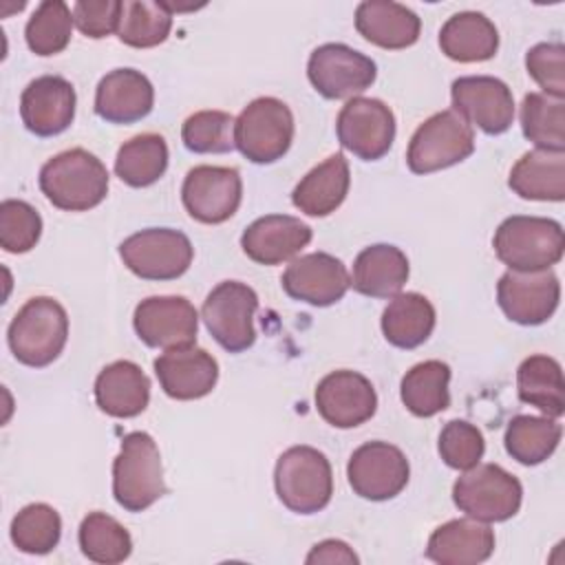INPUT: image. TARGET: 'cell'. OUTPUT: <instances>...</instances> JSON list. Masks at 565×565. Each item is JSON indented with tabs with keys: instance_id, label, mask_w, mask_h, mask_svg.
I'll use <instances>...</instances> for the list:
<instances>
[{
	"instance_id": "16",
	"label": "cell",
	"mask_w": 565,
	"mask_h": 565,
	"mask_svg": "<svg viewBox=\"0 0 565 565\" xmlns=\"http://www.w3.org/2000/svg\"><path fill=\"white\" fill-rule=\"evenodd\" d=\"M561 300V282L550 269L505 271L497 282V302L516 324L534 327L550 320Z\"/></svg>"
},
{
	"instance_id": "17",
	"label": "cell",
	"mask_w": 565,
	"mask_h": 565,
	"mask_svg": "<svg viewBox=\"0 0 565 565\" xmlns=\"http://www.w3.org/2000/svg\"><path fill=\"white\" fill-rule=\"evenodd\" d=\"M452 110L486 135H501L512 126L514 97L505 82L492 75H468L452 82Z\"/></svg>"
},
{
	"instance_id": "32",
	"label": "cell",
	"mask_w": 565,
	"mask_h": 565,
	"mask_svg": "<svg viewBox=\"0 0 565 565\" xmlns=\"http://www.w3.org/2000/svg\"><path fill=\"white\" fill-rule=\"evenodd\" d=\"M519 399L556 419L565 413V380L561 364L550 355H530L516 369Z\"/></svg>"
},
{
	"instance_id": "34",
	"label": "cell",
	"mask_w": 565,
	"mask_h": 565,
	"mask_svg": "<svg viewBox=\"0 0 565 565\" xmlns=\"http://www.w3.org/2000/svg\"><path fill=\"white\" fill-rule=\"evenodd\" d=\"M168 168V143L161 135L143 132L117 150L115 174L130 188L152 185Z\"/></svg>"
},
{
	"instance_id": "11",
	"label": "cell",
	"mask_w": 565,
	"mask_h": 565,
	"mask_svg": "<svg viewBox=\"0 0 565 565\" xmlns=\"http://www.w3.org/2000/svg\"><path fill=\"white\" fill-rule=\"evenodd\" d=\"M307 77L327 99H347L364 93L377 77L375 62L340 42H329L309 55Z\"/></svg>"
},
{
	"instance_id": "10",
	"label": "cell",
	"mask_w": 565,
	"mask_h": 565,
	"mask_svg": "<svg viewBox=\"0 0 565 565\" xmlns=\"http://www.w3.org/2000/svg\"><path fill=\"white\" fill-rule=\"evenodd\" d=\"M258 309L256 291L238 280L218 282L201 307V318L212 338L230 353L249 349L256 340L254 313Z\"/></svg>"
},
{
	"instance_id": "21",
	"label": "cell",
	"mask_w": 565,
	"mask_h": 565,
	"mask_svg": "<svg viewBox=\"0 0 565 565\" xmlns=\"http://www.w3.org/2000/svg\"><path fill=\"white\" fill-rule=\"evenodd\" d=\"M154 375L163 393L172 399H199L212 393L218 380V364L205 349H168L154 360Z\"/></svg>"
},
{
	"instance_id": "12",
	"label": "cell",
	"mask_w": 565,
	"mask_h": 565,
	"mask_svg": "<svg viewBox=\"0 0 565 565\" xmlns=\"http://www.w3.org/2000/svg\"><path fill=\"white\" fill-rule=\"evenodd\" d=\"M347 477L358 497L388 501L406 488L411 466L397 446L388 441H366L349 457Z\"/></svg>"
},
{
	"instance_id": "19",
	"label": "cell",
	"mask_w": 565,
	"mask_h": 565,
	"mask_svg": "<svg viewBox=\"0 0 565 565\" xmlns=\"http://www.w3.org/2000/svg\"><path fill=\"white\" fill-rule=\"evenodd\" d=\"M320 417L335 428H355L369 422L377 408L373 384L358 371H333L316 388Z\"/></svg>"
},
{
	"instance_id": "26",
	"label": "cell",
	"mask_w": 565,
	"mask_h": 565,
	"mask_svg": "<svg viewBox=\"0 0 565 565\" xmlns=\"http://www.w3.org/2000/svg\"><path fill=\"white\" fill-rule=\"evenodd\" d=\"M358 33L380 49L413 46L422 31V20L415 11L391 0H366L355 9Z\"/></svg>"
},
{
	"instance_id": "2",
	"label": "cell",
	"mask_w": 565,
	"mask_h": 565,
	"mask_svg": "<svg viewBox=\"0 0 565 565\" xmlns=\"http://www.w3.org/2000/svg\"><path fill=\"white\" fill-rule=\"evenodd\" d=\"M13 358L33 369L49 366L66 347L68 316L66 309L49 296H35L13 316L7 331Z\"/></svg>"
},
{
	"instance_id": "7",
	"label": "cell",
	"mask_w": 565,
	"mask_h": 565,
	"mask_svg": "<svg viewBox=\"0 0 565 565\" xmlns=\"http://www.w3.org/2000/svg\"><path fill=\"white\" fill-rule=\"evenodd\" d=\"M475 152L472 126L452 108L430 115L413 132L406 163L413 174H430L461 163Z\"/></svg>"
},
{
	"instance_id": "18",
	"label": "cell",
	"mask_w": 565,
	"mask_h": 565,
	"mask_svg": "<svg viewBox=\"0 0 565 565\" xmlns=\"http://www.w3.org/2000/svg\"><path fill=\"white\" fill-rule=\"evenodd\" d=\"M280 282L289 298L313 307H329L344 298L351 287V276L340 258L327 252H313L294 258Z\"/></svg>"
},
{
	"instance_id": "4",
	"label": "cell",
	"mask_w": 565,
	"mask_h": 565,
	"mask_svg": "<svg viewBox=\"0 0 565 565\" xmlns=\"http://www.w3.org/2000/svg\"><path fill=\"white\" fill-rule=\"evenodd\" d=\"M492 247L497 258L514 271L550 269L563 258L565 236L554 218L508 216L494 232Z\"/></svg>"
},
{
	"instance_id": "44",
	"label": "cell",
	"mask_w": 565,
	"mask_h": 565,
	"mask_svg": "<svg viewBox=\"0 0 565 565\" xmlns=\"http://www.w3.org/2000/svg\"><path fill=\"white\" fill-rule=\"evenodd\" d=\"M525 68L545 95L565 97V46L561 42L534 44L525 53Z\"/></svg>"
},
{
	"instance_id": "29",
	"label": "cell",
	"mask_w": 565,
	"mask_h": 565,
	"mask_svg": "<svg viewBox=\"0 0 565 565\" xmlns=\"http://www.w3.org/2000/svg\"><path fill=\"white\" fill-rule=\"evenodd\" d=\"M439 49L455 62H486L499 49V31L490 18L479 11H459L450 15L439 31Z\"/></svg>"
},
{
	"instance_id": "30",
	"label": "cell",
	"mask_w": 565,
	"mask_h": 565,
	"mask_svg": "<svg viewBox=\"0 0 565 565\" xmlns=\"http://www.w3.org/2000/svg\"><path fill=\"white\" fill-rule=\"evenodd\" d=\"M508 185L527 201H563L565 199V152L530 150L510 170Z\"/></svg>"
},
{
	"instance_id": "40",
	"label": "cell",
	"mask_w": 565,
	"mask_h": 565,
	"mask_svg": "<svg viewBox=\"0 0 565 565\" xmlns=\"http://www.w3.org/2000/svg\"><path fill=\"white\" fill-rule=\"evenodd\" d=\"M13 545L24 554H49L62 536V519L46 503L24 505L9 527Z\"/></svg>"
},
{
	"instance_id": "35",
	"label": "cell",
	"mask_w": 565,
	"mask_h": 565,
	"mask_svg": "<svg viewBox=\"0 0 565 565\" xmlns=\"http://www.w3.org/2000/svg\"><path fill=\"white\" fill-rule=\"evenodd\" d=\"M561 424L547 415H516L508 422L503 444L512 459L523 466H536L552 457L561 441Z\"/></svg>"
},
{
	"instance_id": "23",
	"label": "cell",
	"mask_w": 565,
	"mask_h": 565,
	"mask_svg": "<svg viewBox=\"0 0 565 565\" xmlns=\"http://www.w3.org/2000/svg\"><path fill=\"white\" fill-rule=\"evenodd\" d=\"M311 241V227L289 214L256 218L241 236V247L258 265H280Z\"/></svg>"
},
{
	"instance_id": "27",
	"label": "cell",
	"mask_w": 565,
	"mask_h": 565,
	"mask_svg": "<svg viewBox=\"0 0 565 565\" xmlns=\"http://www.w3.org/2000/svg\"><path fill=\"white\" fill-rule=\"evenodd\" d=\"M351 172L344 154H331L309 170L291 192V203L307 216H329L349 194Z\"/></svg>"
},
{
	"instance_id": "5",
	"label": "cell",
	"mask_w": 565,
	"mask_h": 565,
	"mask_svg": "<svg viewBox=\"0 0 565 565\" xmlns=\"http://www.w3.org/2000/svg\"><path fill=\"white\" fill-rule=\"evenodd\" d=\"M274 486L278 499L291 512H320L333 494L331 463L318 448L291 446L276 461Z\"/></svg>"
},
{
	"instance_id": "46",
	"label": "cell",
	"mask_w": 565,
	"mask_h": 565,
	"mask_svg": "<svg viewBox=\"0 0 565 565\" xmlns=\"http://www.w3.org/2000/svg\"><path fill=\"white\" fill-rule=\"evenodd\" d=\"M305 563H309V565L311 563H349V565H353V563H360V558L344 541L327 539L311 547Z\"/></svg>"
},
{
	"instance_id": "24",
	"label": "cell",
	"mask_w": 565,
	"mask_h": 565,
	"mask_svg": "<svg viewBox=\"0 0 565 565\" xmlns=\"http://www.w3.org/2000/svg\"><path fill=\"white\" fill-rule=\"evenodd\" d=\"M494 532L477 519H452L439 525L426 545V558L439 565H477L492 556Z\"/></svg>"
},
{
	"instance_id": "22",
	"label": "cell",
	"mask_w": 565,
	"mask_h": 565,
	"mask_svg": "<svg viewBox=\"0 0 565 565\" xmlns=\"http://www.w3.org/2000/svg\"><path fill=\"white\" fill-rule=\"evenodd\" d=\"M154 104L150 79L135 68H115L106 73L95 90V113L108 124H135L143 119Z\"/></svg>"
},
{
	"instance_id": "36",
	"label": "cell",
	"mask_w": 565,
	"mask_h": 565,
	"mask_svg": "<svg viewBox=\"0 0 565 565\" xmlns=\"http://www.w3.org/2000/svg\"><path fill=\"white\" fill-rule=\"evenodd\" d=\"M82 554L102 565H117L132 552V539L128 530L106 512H90L79 523Z\"/></svg>"
},
{
	"instance_id": "43",
	"label": "cell",
	"mask_w": 565,
	"mask_h": 565,
	"mask_svg": "<svg viewBox=\"0 0 565 565\" xmlns=\"http://www.w3.org/2000/svg\"><path fill=\"white\" fill-rule=\"evenodd\" d=\"M437 448L446 466L455 470H468L481 461L486 441L475 424L466 419H452L441 428Z\"/></svg>"
},
{
	"instance_id": "25",
	"label": "cell",
	"mask_w": 565,
	"mask_h": 565,
	"mask_svg": "<svg viewBox=\"0 0 565 565\" xmlns=\"http://www.w3.org/2000/svg\"><path fill=\"white\" fill-rule=\"evenodd\" d=\"M95 402L99 411L110 417H137L150 402V380L139 364L117 360L99 371L95 380Z\"/></svg>"
},
{
	"instance_id": "13",
	"label": "cell",
	"mask_w": 565,
	"mask_h": 565,
	"mask_svg": "<svg viewBox=\"0 0 565 565\" xmlns=\"http://www.w3.org/2000/svg\"><path fill=\"white\" fill-rule=\"evenodd\" d=\"M335 132L342 148L358 159L377 161L393 146L395 117L382 99L353 97L338 113Z\"/></svg>"
},
{
	"instance_id": "3",
	"label": "cell",
	"mask_w": 565,
	"mask_h": 565,
	"mask_svg": "<svg viewBox=\"0 0 565 565\" xmlns=\"http://www.w3.org/2000/svg\"><path fill=\"white\" fill-rule=\"evenodd\" d=\"M166 492L161 455L154 439L143 430L128 433L113 461L115 501L128 512H143Z\"/></svg>"
},
{
	"instance_id": "38",
	"label": "cell",
	"mask_w": 565,
	"mask_h": 565,
	"mask_svg": "<svg viewBox=\"0 0 565 565\" xmlns=\"http://www.w3.org/2000/svg\"><path fill=\"white\" fill-rule=\"evenodd\" d=\"M521 130L543 150L565 152V104L545 93H527L521 104Z\"/></svg>"
},
{
	"instance_id": "1",
	"label": "cell",
	"mask_w": 565,
	"mask_h": 565,
	"mask_svg": "<svg viewBox=\"0 0 565 565\" xmlns=\"http://www.w3.org/2000/svg\"><path fill=\"white\" fill-rule=\"evenodd\" d=\"M40 190L64 212H86L106 199L108 170L88 150L71 148L42 166Z\"/></svg>"
},
{
	"instance_id": "33",
	"label": "cell",
	"mask_w": 565,
	"mask_h": 565,
	"mask_svg": "<svg viewBox=\"0 0 565 565\" xmlns=\"http://www.w3.org/2000/svg\"><path fill=\"white\" fill-rule=\"evenodd\" d=\"M450 366L441 360H426L406 371L399 397L415 417H433L450 406Z\"/></svg>"
},
{
	"instance_id": "15",
	"label": "cell",
	"mask_w": 565,
	"mask_h": 565,
	"mask_svg": "<svg viewBox=\"0 0 565 565\" xmlns=\"http://www.w3.org/2000/svg\"><path fill=\"white\" fill-rule=\"evenodd\" d=\"M132 327L152 349H181L196 342L199 313L183 296H150L135 307Z\"/></svg>"
},
{
	"instance_id": "6",
	"label": "cell",
	"mask_w": 565,
	"mask_h": 565,
	"mask_svg": "<svg viewBox=\"0 0 565 565\" xmlns=\"http://www.w3.org/2000/svg\"><path fill=\"white\" fill-rule=\"evenodd\" d=\"M521 481L499 463H477L457 477L452 486L455 505L483 523L512 519L521 508Z\"/></svg>"
},
{
	"instance_id": "14",
	"label": "cell",
	"mask_w": 565,
	"mask_h": 565,
	"mask_svg": "<svg viewBox=\"0 0 565 565\" xmlns=\"http://www.w3.org/2000/svg\"><path fill=\"white\" fill-rule=\"evenodd\" d=\"M243 199V181L236 168L196 166L181 185V201L188 214L207 225L225 223L234 216Z\"/></svg>"
},
{
	"instance_id": "31",
	"label": "cell",
	"mask_w": 565,
	"mask_h": 565,
	"mask_svg": "<svg viewBox=\"0 0 565 565\" xmlns=\"http://www.w3.org/2000/svg\"><path fill=\"white\" fill-rule=\"evenodd\" d=\"M435 329V307L422 294L406 291L391 298L382 311V333L397 349L424 344Z\"/></svg>"
},
{
	"instance_id": "28",
	"label": "cell",
	"mask_w": 565,
	"mask_h": 565,
	"mask_svg": "<svg viewBox=\"0 0 565 565\" xmlns=\"http://www.w3.org/2000/svg\"><path fill=\"white\" fill-rule=\"evenodd\" d=\"M408 280L406 254L386 243L364 247L353 263L351 287L371 298H393Z\"/></svg>"
},
{
	"instance_id": "45",
	"label": "cell",
	"mask_w": 565,
	"mask_h": 565,
	"mask_svg": "<svg viewBox=\"0 0 565 565\" xmlns=\"http://www.w3.org/2000/svg\"><path fill=\"white\" fill-rule=\"evenodd\" d=\"M119 0H79L73 4V22L88 38H106L119 26Z\"/></svg>"
},
{
	"instance_id": "39",
	"label": "cell",
	"mask_w": 565,
	"mask_h": 565,
	"mask_svg": "<svg viewBox=\"0 0 565 565\" xmlns=\"http://www.w3.org/2000/svg\"><path fill=\"white\" fill-rule=\"evenodd\" d=\"M73 33V11L62 0H44L38 4L24 26L26 46L42 57L62 53Z\"/></svg>"
},
{
	"instance_id": "42",
	"label": "cell",
	"mask_w": 565,
	"mask_h": 565,
	"mask_svg": "<svg viewBox=\"0 0 565 565\" xmlns=\"http://www.w3.org/2000/svg\"><path fill=\"white\" fill-rule=\"evenodd\" d=\"M42 218L33 205L20 199L0 203V245L9 254H24L38 245Z\"/></svg>"
},
{
	"instance_id": "41",
	"label": "cell",
	"mask_w": 565,
	"mask_h": 565,
	"mask_svg": "<svg viewBox=\"0 0 565 565\" xmlns=\"http://www.w3.org/2000/svg\"><path fill=\"white\" fill-rule=\"evenodd\" d=\"M234 117L223 110H199L181 126L183 146L196 154H223L236 148Z\"/></svg>"
},
{
	"instance_id": "8",
	"label": "cell",
	"mask_w": 565,
	"mask_h": 565,
	"mask_svg": "<svg viewBox=\"0 0 565 565\" xmlns=\"http://www.w3.org/2000/svg\"><path fill=\"white\" fill-rule=\"evenodd\" d=\"M294 141V115L276 97H256L234 121V143L252 163L282 159Z\"/></svg>"
},
{
	"instance_id": "20",
	"label": "cell",
	"mask_w": 565,
	"mask_h": 565,
	"mask_svg": "<svg viewBox=\"0 0 565 565\" xmlns=\"http://www.w3.org/2000/svg\"><path fill=\"white\" fill-rule=\"evenodd\" d=\"M75 88L60 75L35 77L20 97V117L29 132L55 137L64 132L75 117Z\"/></svg>"
},
{
	"instance_id": "9",
	"label": "cell",
	"mask_w": 565,
	"mask_h": 565,
	"mask_svg": "<svg viewBox=\"0 0 565 565\" xmlns=\"http://www.w3.org/2000/svg\"><path fill=\"white\" fill-rule=\"evenodd\" d=\"M119 256L143 280H174L190 269L194 247L179 230L148 227L121 241Z\"/></svg>"
},
{
	"instance_id": "37",
	"label": "cell",
	"mask_w": 565,
	"mask_h": 565,
	"mask_svg": "<svg viewBox=\"0 0 565 565\" xmlns=\"http://www.w3.org/2000/svg\"><path fill=\"white\" fill-rule=\"evenodd\" d=\"M172 13L163 2L124 0L117 38L132 49H152L170 35Z\"/></svg>"
}]
</instances>
